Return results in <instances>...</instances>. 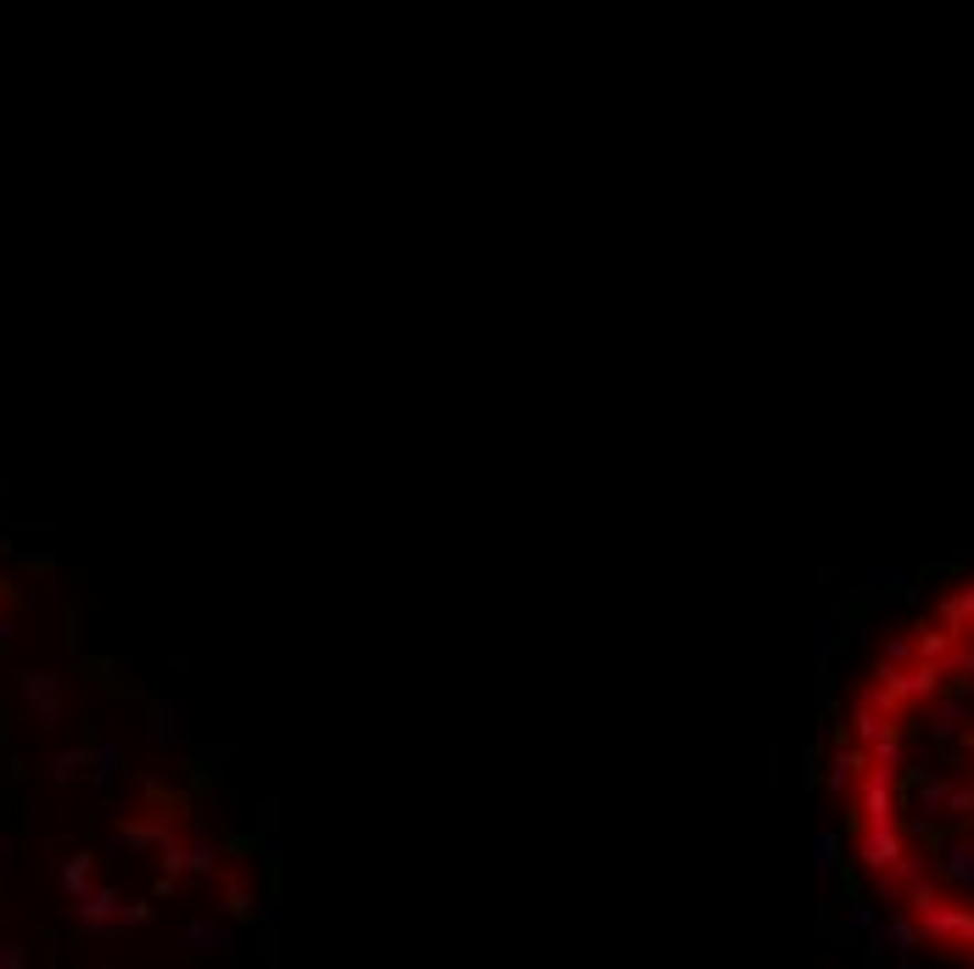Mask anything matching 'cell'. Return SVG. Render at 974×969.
<instances>
[{
  "mask_svg": "<svg viewBox=\"0 0 974 969\" xmlns=\"http://www.w3.org/2000/svg\"><path fill=\"white\" fill-rule=\"evenodd\" d=\"M62 892L73 897V903H84L96 892V857L91 852H73L67 863H62Z\"/></svg>",
  "mask_w": 974,
  "mask_h": 969,
  "instance_id": "cell-6",
  "label": "cell"
},
{
  "mask_svg": "<svg viewBox=\"0 0 974 969\" xmlns=\"http://www.w3.org/2000/svg\"><path fill=\"white\" fill-rule=\"evenodd\" d=\"M73 919H78V930L91 936V941H118L124 930H135V925H146L151 919V908L146 903H118V892H107V886H96L84 903H73Z\"/></svg>",
  "mask_w": 974,
  "mask_h": 969,
  "instance_id": "cell-2",
  "label": "cell"
},
{
  "mask_svg": "<svg viewBox=\"0 0 974 969\" xmlns=\"http://www.w3.org/2000/svg\"><path fill=\"white\" fill-rule=\"evenodd\" d=\"M0 645H12V616H0Z\"/></svg>",
  "mask_w": 974,
  "mask_h": 969,
  "instance_id": "cell-14",
  "label": "cell"
},
{
  "mask_svg": "<svg viewBox=\"0 0 974 969\" xmlns=\"http://www.w3.org/2000/svg\"><path fill=\"white\" fill-rule=\"evenodd\" d=\"M91 762H96V751H91V746H73V751H56L45 773H51L56 784H73V779H78L84 768H91Z\"/></svg>",
  "mask_w": 974,
  "mask_h": 969,
  "instance_id": "cell-7",
  "label": "cell"
},
{
  "mask_svg": "<svg viewBox=\"0 0 974 969\" xmlns=\"http://www.w3.org/2000/svg\"><path fill=\"white\" fill-rule=\"evenodd\" d=\"M146 729H151V740H186V707L180 700H151Z\"/></svg>",
  "mask_w": 974,
  "mask_h": 969,
  "instance_id": "cell-5",
  "label": "cell"
},
{
  "mask_svg": "<svg viewBox=\"0 0 974 969\" xmlns=\"http://www.w3.org/2000/svg\"><path fill=\"white\" fill-rule=\"evenodd\" d=\"M186 941H191L197 958H230V952H235V930L219 925V919H208V914H191V919H186Z\"/></svg>",
  "mask_w": 974,
  "mask_h": 969,
  "instance_id": "cell-4",
  "label": "cell"
},
{
  "mask_svg": "<svg viewBox=\"0 0 974 969\" xmlns=\"http://www.w3.org/2000/svg\"><path fill=\"white\" fill-rule=\"evenodd\" d=\"M12 863V835H0V868Z\"/></svg>",
  "mask_w": 974,
  "mask_h": 969,
  "instance_id": "cell-13",
  "label": "cell"
},
{
  "mask_svg": "<svg viewBox=\"0 0 974 969\" xmlns=\"http://www.w3.org/2000/svg\"><path fill=\"white\" fill-rule=\"evenodd\" d=\"M0 588H7V572H0Z\"/></svg>",
  "mask_w": 974,
  "mask_h": 969,
  "instance_id": "cell-15",
  "label": "cell"
},
{
  "mask_svg": "<svg viewBox=\"0 0 974 969\" xmlns=\"http://www.w3.org/2000/svg\"><path fill=\"white\" fill-rule=\"evenodd\" d=\"M829 802L884 941L974 963V577L879 645L829 751Z\"/></svg>",
  "mask_w": 974,
  "mask_h": 969,
  "instance_id": "cell-1",
  "label": "cell"
},
{
  "mask_svg": "<svg viewBox=\"0 0 974 969\" xmlns=\"http://www.w3.org/2000/svg\"><path fill=\"white\" fill-rule=\"evenodd\" d=\"M118 768H124V751H118L113 740H102V746H96V762H91V773H96L102 784H113V779H118Z\"/></svg>",
  "mask_w": 974,
  "mask_h": 969,
  "instance_id": "cell-9",
  "label": "cell"
},
{
  "mask_svg": "<svg viewBox=\"0 0 974 969\" xmlns=\"http://www.w3.org/2000/svg\"><path fill=\"white\" fill-rule=\"evenodd\" d=\"M29 963V947L18 936H0V969H23Z\"/></svg>",
  "mask_w": 974,
  "mask_h": 969,
  "instance_id": "cell-10",
  "label": "cell"
},
{
  "mask_svg": "<svg viewBox=\"0 0 974 969\" xmlns=\"http://www.w3.org/2000/svg\"><path fill=\"white\" fill-rule=\"evenodd\" d=\"M12 510V477H0V515Z\"/></svg>",
  "mask_w": 974,
  "mask_h": 969,
  "instance_id": "cell-12",
  "label": "cell"
},
{
  "mask_svg": "<svg viewBox=\"0 0 974 969\" xmlns=\"http://www.w3.org/2000/svg\"><path fill=\"white\" fill-rule=\"evenodd\" d=\"M219 863V852L208 846V841H197V846H186V868H197V874H208Z\"/></svg>",
  "mask_w": 974,
  "mask_h": 969,
  "instance_id": "cell-11",
  "label": "cell"
},
{
  "mask_svg": "<svg viewBox=\"0 0 974 969\" xmlns=\"http://www.w3.org/2000/svg\"><path fill=\"white\" fill-rule=\"evenodd\" d=\"M219 892H224V908H230L235 919H258V897L241 886V879H219Z\"/></svg>",
  "mask_w": 974,
  "mask_h": 969,
  "instance_id": "cell-8",
  "label": "cell"
},
{
  "mask_svg": "<svg viewBox=\"0 0 974 969\" xmlns=\"http://www.w3.org/2000/svg\"><path fill=\"white\" fill-rule=\"evenodd\" d=\"M23 689V707L34 712L40 729H62V712H67V695H62V678L56 673H23L18 678Z\"/></svg>",
  "mask_w": 974,
  "mask_h": 969,
  "instance_id": "cell-3",
  "label": "cell"
}]
</instances>
